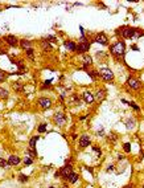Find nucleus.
Listing matches in <instances>:
<instances>
[{"label":"nucleus","mask_w":144,"mask_h":188,"mask_svg":"<svg viewBox=\"0 0 144 188\" xmlns=\"http://www.w3.org/2000/svg\"><path fill=\"white\" fill-rule=\"evenodd\" d=\"M32 163H33V159H32L31 156H28V155H26L25 158L23 159V164H24V166H31Z\"/></svg>","instance_id":"obj_27"},{"label":"nucleus","mask_w":144,"mask_h":188,"mask_svg":"<svg viewBox=\"0 0 144 188\" xmlns=\"http://www.w3.org/2000/svg\"><path fill=\"white\" fill-rule=\"evenodd\" d=\"M87 73H89V75L93 78V80H97V78L99 77V72H98V70H87Z\"/></svg>","instance_id":"obj_26"},{"label":"nucleus","mask_w":144,"mask_h":188,"mask_svg":"<svg viewBox=\"0 0 144 188\" xmlns=\"http://www.w3.org/2000/svg\"><path fill=\"white\" fill-rule=\"evenodd\" d=\"M40 139V135H33L31 139H29V148H33V150H36V143H37V140Z\"/></svg>","instance_id":"obj_18"},{"label":"nucleus","mask_w":144,"mask_h":188,"mask_svg":"<svg viewBox=\"0 0 144 188\" xmlns=\"http://www.w3.org/2000/svg\"><path fill=\"white\" fill-rule=\"evenodd\" d=\"M4 80H6V74H4V72H1V70H0V84H1Z\"/></svg>","instance_id":"obj_37"},{"label":"nucleus","mask_w":144,"mask_h":188,"mask_svg":"<svg viewBox=\"0 0 144 188\" xmlns=\"http://www.w3.org/2000/svg\"><path fill=\"white\" fill-rule=\"evenodd\" d=\"M99 77H102L103 81L110 82V81H113L114 80V73L110 68L103 66V68H101V70H99Z\"/></svg>","instance_id":"obj_4"},{"label":"nucleus","mask_w":144,"mask_h":188,"mask_svg":"<svg viewBox=\"0 0 144 188\" xmlns=\"http://www.w3.org/2000/svg\"><path fill=\"white\" fill-rule=\"evenodd\" d=\"M26 155L31 156L32 159L37 158V152H36V150H33V148H28V150H26Z\"/></svg>","instance_id":"obj_25"},{"label":"nucleus","mask_w":144,"mask_h":188,"mask_svg":"<svg viewBox=\"0 0 144 188\" xmlns=\"http://www.w3.org/2000/svg\"><path fill=\"white\" fill-rule=\"evenodd\" d=\"M28 179H29V178L26 176V175L19 174V182H20V183H26V182H28Z\"/></svg>","instance_id":"obj_28"},{"label":"nucleus","mask_w":144,"mask_h":188,"mask_svg":"<svg viewBox=\"0 0 144 188\" xmlns=\"http://www.w3.org/2000/svg\"><path fill=\"white\" fill-rule=\"evenodd\" d=\"M7 162H8L9 166H19L23 160H21V158L20 156H17V155H9L8 159H7Z\"/></svg>","instance_id":"obj_13"},{"label":"nucleus","mask_w":144,"mask_h":188,"mask_svg":"<svg viewBox=\"0 0 144 188\" xmlns=\"http://www.w3.org/2000/svg\"><path fill=\"white\" fill-rule=\"evenodd\" d=\"M53 121H54V123L57 124L58 127H62V126H65V123H66V115L63 113H61V111H58V113L54 114Z\"/></svg>","instance_id":"obj_7"},{"label":"nucleus","mask_w":144,"mask_h":188,"mask_svg":"<svg viewBox=\"0 0 144 188\" xmlns=\"http://www.w3.org/2000/svg\"><path fill=\"white\" fill-rule=\"evenodd\" d=\"M70 136H72V139H73V140H74V139H77V134H72V135H70Z\"/></svg>","instance_id":"obj_41"},{"label":"nucleus","mask_w":144,"mask_h":188,"mask_svg":"<svg viewBox=\"0 0 144 188\" xmlns=\"http://www.w3.org/2000/svg\"><path fill=\"white\" fill-rule=\"evenodd\" d=\"M37 131H38V133H41V134H42V133H45V131H46V124H45V123H41V124H38Z\"/></svg>","instance_id":"obj_30"},{"label":"nucleus","mask_w":144,"mask_h":188,"mask_svg":"<svg viewBox=\"0 0 144 188\" xmlns=\"http://www.w3.org/2000/svg\"><path fill=\"white\" fill-rule=\"evenodd\" d=\"M63 45H65V48H66L69 52H75V49H77V44L72 40H65L63 41Z\"/></svg>","instance_id":"obj_15"},{"label":"nucleus","mask_w":144,"mask_h":188,"mask_svg":"<svg viewBox=\"0 0 144 188\" xmlns=\"http://www.w3.org/2000/svg\"><path fill=\"white\" fill-rule=\"evenodd\" d=\"M78 179H79V175H78L77 172H72V174L69 175V178L66 179V182L69 183V184H75V183L78 182Z\"/></svg>","instance_id":"obj_16"},{"label":"nucleus","mask_w":144,"mask_h":188,"mask_svg":"<svg viewBox=\"0 0 144 188\" xmlns=\"http://www.w3.org/2000/svg\"><path fill=\"white\" fill-rule=\"evenodd\" d=\"M58 172H60V176L62 178L63 180H66L67 178H69V175L72 174V172H74V167H73L72 164H69V163H67V164L63 166V167L61 168Z\"/></svg>","instance_id":"obj_5"},{"label":"nucleus","mask_w":144,"mask_h":188,"mask_svg":"<svg viewBox=\"0 0 144 188\" xmlns=\"http://www.w3.org/2000/svg\"><path fill=\"white\" fill-rule=\"evenodd\" d=\"M20 46L23 48V49H25V50H28V49H32V45H33V43L32 41H29V40H20Z\"/></svg>","instance_id":"obj_17"},{"label":"nucleus","mask_w":144,"mask_h":188,"mask_svg":"<svg viewBox=\"0 0 144 188\" xmlns=\"http://www.w3.org/2000/svg\"><path fill=\"white\" fill-rule=\"evenodd\" d=\"M126 43H124L123 40H118L114 45L110 46V52H111V55L114 56V57L116 58H122L124 55H126Z\"/></svg>","instance_id":"obj_1"},{"label":"nucleus","mask_w":144,"mask_h":188,"mask_svg":"<svg viewBox=\"0 0 144 188\" xmlns=\"http://www.w3.org/2000/svg\"><path fill=\"white\" fill-rule=\"evenodd\" d=\"M61 188H67V187H61Z\"/></svg>","instance_id":"obj_48"},{"label":"nucleus","mask_w":144,"mask_h":188,"mask_svg":"<svg viewBox=\"0 0 144 188\" xmlns=\"http://www.w3.org/2000/svg\"><path fill=\"white\" fill-rule=\"evenodd\" d=\"M123 150L126 151V152H130V151H131V145H130V143H124V145H123Z\"/></svg>","instance_id":"obj_34"},{"label":"nucleus","mask_w":144,"mask_h":188,"mask_svg":"<svg viewBox=\"0 0 144 188\" xmlns=\"http://www.w3.org/2000/svg\"><path fill=\"white\" fill-rule=\"evenodd\" d=\"M25 53H26V57H28V58H31V60H33V58H35V50H33V49L25 50Z\"/></svg>","instance_id":"obj_29"},{"label":"nucleus","mask_w":144,"mask_h":188,"mask_svg":"<svg viewBox=\"0 0 144 188\" xmlns=\"http://www.w3.org/2000/svg\"><path fill=\"white\" fill-rule=\"evenodd\" d=\"M122 102H123V103H126V105H130V102L126 101V99H122Z\"/></svg>","instance_id":"obj_42"},{"label":"nucleus","mask_w":144,"mask_h":188,"mask_svg":"<svg viewBox=\"0 0 144 188\" xmlns=\"http://www.w3.org/2000/svg\"><path fill=\"white\" fill-rule=\"evenodd\" d=\"M130 106L132 107V109H135L136 111H140V107H139L138 105H136V103H135V102H134V101H132V102H130Z\"/></svg>","instance_id":"obj_35"},{"label":"nucleus","mask_w":144,"mask_h":188,"mask_svg":"<svg viewBox=\"0 0 144 188\" xmlns=\"http://www.w3.org/2000/svg\"><path fill=\"white\" fill-rule=\"evenodd\" d=\"M3 41H6V44H7V45H9V46H17L19 43H20V40H19L16 36H13V35H7V36H4Z\"/></svg>","instance_id":"obj_8"},{"label":"nucleus","mask_w":144,"mask_h":188,"mask_svg":"<svg viewBox=\"0 0 144 188\" xmlns=\"http://www.w3.org/2000/svg\"><path fill=\"white\" fill-rule=\"evenodd\" d=\"M82 98H83L85 102L89 103V105L94 103V101H95V97H94V94H93L91 92H83L82 93Z\"/></svg>","instance_id":"obj_14"},{"label":"nucleus","mask_w":144,"mask_h":188,"mask_svg":"<svg viewBox=\"0 0 144 188\" xmlns=\"http://www.w3.org/2000/svg\"><path fill=\"white\" fill-rule=\"evenodd\" d=\"M78 43H89V40L86 38V36H81L78 38Z\"/></svg>","instance_id":"obj_36"},{"label":"nucleus","mask_w":144,"mask_h":188,"mask_svg":"<svg viewBox=\"0 0 144 188\" xmlns=\"http://www.w3.org/2000/svg\"><path fill=\"white\" fill-rule=\"evenodd\" d=\"M49 87H52V81L50 80H48V81H45V84H44V86L41 87V89H49Z\"/></svg>","instance_id":"obj_32"},{"label":"nucleus","mask_w":144,"mask_h":188,"mask_svg":"<svg viewBox=\"0 0 144 188\" xmlns=\"http://www.w3.org/2000/svg\"><path fill=\"white\" fill-rule=\"evenodd\" d=\"M79 31H81V33H82V36H85V29H83V27H79Z\"/></svg>","instance_id":"obj_39"},{"label":"nucleus","mask_w":144,"mask_h":188,"mask_svg":"<svg viewBox=\"0 0 144 188\" xmlns=\"http://www.w3.org/2000/svg\"><path fill=\"white\" fill-rule=\"evenodd\" d=\"M107 171H109V172H111V171H114V166H109V168H107Z\"/></svg>","instance_id":"obj_40"},{"label":"nucleus","mask_w":144,"mask_h":188,"mask_svg":"<svg viewBox=\"0 0 144 188\" xmlns=\"http://www.w3.org/2000/svg\"><path fill=\"white\" fill-rule=\"evenodd\" d=\"M12 89L16 93H20L24 90V84H21V82H13V84H12Z\"/></svg>","instance_id":"obj_20"},{"label":"nucleus","mask_w":144,"mask_h":188,"mask_svg":"<svg viewBox=\"0 0 144 188\" xmlns=\"http://www.w3.org/2000/svg\"><path fill=\"white\" fill-rule=\"evenodd\" d=\"M126 85L130 87L131 90H134V92H138V90H140L141 86H143L141 81H140V80H138L136 77H128V78H127Z\"/></svg>","instance_id":"obj_3"},{"label":"nucleus","mask_w":144,"mask_h":188,"mask_svg":"<svg viewBox=\"0 0 144 188\" xmlns=\"http://www.w3.org/2000/svg\"><path fill=\"white\" fill-rule=\"evenodd\" d=\"M8 98H9V92L7 89H4V87H0V99L6 101Z\"/></svg>","instance_id":"obj_23"},{"label":"nucleus","mask_w":144,"mask_h":188,"mask_svg":"<svg viewBox=\"0 0 144 188\" xmlns=\"http://www.w3.org/2000/svg\"><path fill=\"white\" fill-rule=\"evenodd\" d=\"M49 188H54V187H52V185H50V187H49Z\"/></svg>","instance_id":"obj_46"},{"label":"nucleus","mask_w":144,"mask_h":188,"mask_svg":"<svg viewBox=\"0 0 144 188\" xmlns=\"http://www.w3.org/2000/svg\"><path fill=\"white\" fill-rule=\"evenodd\" d=\"M124 188H135V187H134L132 184H130V185H126V187H124Z\"/></svg>","instance_id":"obj_45"},{"label":"nucleus","mask_w":144,"mask_h":188,"mask_svg":"<svg viewBox=\"0 0 144 188\" xmlns=\"http://www.w3.org/2000/svg\"><path fill=\"white\" fill-rule=\"evenodd\" d=\"M70 101H72V103H74V105L81 103V99H79L78 94H72V96H70Z\"/></svg>","instance_id":"obj_24"},{"label":"nucleus","mask_w":144,"mask_h":188,"mask_svg":"<svg viewBox=\"0 0 144 188\" xmlns=\"http://www.w3.org/2000/svg\"><path fill=\"white\" fill-rule=\"evenodd\" d=\"M41 46H42L44 52H52L53 50V46L49 41H42V43H41Z\"/></svg>","instance_id":"obj_22"},{"label":"nucleus","mask_w":144,"mask_h":188,"mask_svg":"<svg viewBox=\"0 0 144 188\" xmlns=\"http://www.w3.org/2000/svg\"><path fill=\"white\" fill-rule=\"evenodd\" d=\"M46 40H49V43H56V41H57V38L54 37V36H48V37H46Z\"/></svg>","instance_id":"obj_38"},{"label":"nucleus","mask_w":144,"mask_h":188,"mask_svg":"<svg viewBox=\"0 0 144 188\" xmlns=\"http://www.w3.org/2000/svg\"><path fill=\"white\" fill-rule=\"evenodd\" d=\"M86 119V115H83V117H79V121H85Z\"/></svg>","instance_id":"obj_43"},{"label":"nucleus","mask_w":144,"mask_h":188,"mask_svg":"<svg viewBox=\"0 0 144 188\" xmlns=\"http://www.w3.org/2000/svg\"><path fill=\"white\" fill-rule=\"evenodd\" d=\"M135 32H136V28L127 27V25L126 27H122V28H119L118 31H116V33H118L122 38H134Z\"/></svg>","instance_id":"obj_2"},{"label":"nucleus","mask_w":144,"mask_h":188,"mask_svg":"<svg viewBox=\"0 0 144 188\" xmlns=\"http://www.w3.org/2000/svg\"><path fill=\"white\" fill-rule=\"evenodd\" d=\"M89 48H90V43H78L75 52H77L78 55H83L85 52L89 50Z\"/></svg>","instance_id":"obj_11"},{"label":"nucleus","mask_w":144,"mask_h":188,"mask_svg":"<svg viewBox=\"0 0 144 188\" xmlns=\"http://www.w3.org/2000/svg\"><path fill=\"white\" fill-rule=\"evenodd\" d=\"M141 188H144V184H143V185H141Z\"/></svg>","instance_id":"obj_47"},{"label":"nucleus","mask_w":144,"mask_h":188,"mask_svg":"<svg viewBox=\"0 0 144 188\" xmlns=\"http://www.w3.org/2000/svg\"><path fill=\"white\" fill-rule=\"evenodd\" d=\"M109 140H110V142H111V143H115L116 140H118V136H116V135H114V134H111V135L109 136Z\"/></svg>","instance_id":"obj_33"},{"label":"nucleus","mask_w":144,"mask_h":188,"mask_svg":"<svg viewBox=\"0 0 144 188\" xmlns=\"http://www.w3.org/2000/svg\"><path fill=\"white\" fill-rule=\"evenodd\" d=\"M106 93H107L106 89H102V87H101V89H98L97 92L94 93L95 101H97V102H102L104 98H106Z\"/></svg>","instance_id":"obj_12"},{"label":"nucleus","mask_w":144,"mask_h":188,"mask_svg":"<svg viewBox=\"0 0 144 188\" xmlns=\"http://www.w3.org/2000/svg\"><path fill=\"white\" fill-rule=\"evenodd\" d=\"M91 145V140H90V136L87 134H83V135L79 138V147L81 148H86Z\"/></svg>","instance_id":"obj_10"},{"label":"nucleus","mask_w":144,"mask_h":188,"mask_svg":"<svg viewBox=\"0 0 144 188\" xmlns=\"http://www.w3.org/2000/svg\"><path fill=\"white\" fill-rule=\"evenodd\" d=\"M8 162H7V160L6 159H3V158H0V167H1V168H7V167H8Z\"/></svg>","instance_id":"obj_31"},{"label":"nucleus","mask_w":144,"mask_h":188,"mask_svg":"<svg viewBox=\"0 0 144 188\" xmlns=\"http://www.w3.org/2000/svg\"><path fill=\"white\" fill-rule=\"evenodd\" d=\"M95 43L101 44V45H107V44H109V38H107V36L104 35L103 32L97 33V35H95Z\"/></svg>","instance_id":"obj_9"},{"label":"nucleus","mask_w":144,"mask_h":188,"mask_svg":"<svg viewBox=\"0 0 144 188\" xmlns=\"http://www.w3.org/2000/svg\"><path fill=\"white\" fill-rule=\"evenodd\" d=\"M124 123H126V126L128 127V130H132V129L136 126V121H135L134 118H128V119H126V121H124Z\"/></svg>","instance_id":"obj_21"},{"label":"nucleus","mask_w":144,"mask_h":188,"mask_svg":"<svg viewBox=\"0 0 144 188\" xmlns=\"http://www.w3.org/2000/svg\"><path fill=\"white\" fill-rule=\"evenodd\" d=\"M53 102L50 98H46V97H41V98L37 99V106L40 107V109H42V110H46V109H49V107H52Z\"/></svg>","instance_id":"obj_6"},{"label":"nucleus","mask_w":144,"mask_h":188,"mask_svg":"<svg viewBox=\"0 0 144 188\" xmlns=\"http://www.w3.org/2000/svg\"><path fill=\"white\" fill-rule=\"evenodd\" d=\"M132 49H134V50H139V48H138L136 45H132Z\"/></svg>","instance_id":"obj_44"},{"label":"nucleus","mask_w":144,"mask_h":188,"mask_svg":"<svg viewBox=\"0 0 144 188\" xmlns=\"http://www.w3.org/2000/svg\"><path fill=\"white\" fill-rule=\"evenodd\" d=\"M82 64H83V66H89V65H91V64H93V58H91V56L83 55V57H82Z\"/></svg>","instance_id":"obj_19"}]
</instances>
